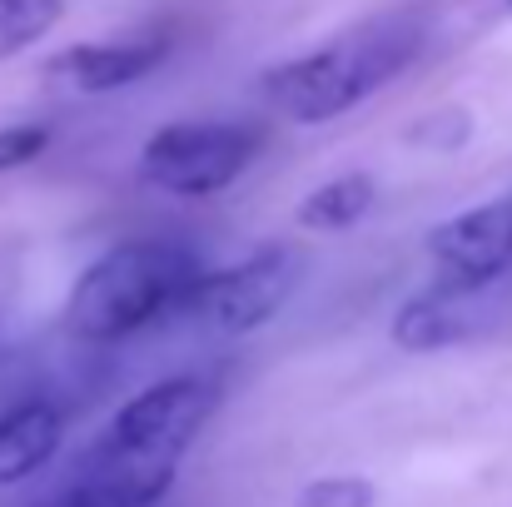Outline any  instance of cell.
<instances>
[{
    "mask_svg": "<svg viewBox=\"0 0 512 507\" xmlns=\"http://www.w3.org/2000/svg\"><path fill=\"white\" fill-rule=\"evenodd\" d=\"M224 403L219 378L174 373L135 393L85 448L70 483L40 507H155L179 478L184 453Z\"/></svg>",
    "mask_w": 512,
    "mask_h": 507,
    "instance_id": "1",
    "label": "cell"
},
{
    "mask_svg": "<svg viewBox=\"0 0 512 507\" xmlns=\"http://www.w3.org/2000/svg\"><path fill=\"white\" fill-rule=\"evenodd\" d=\"M423 45H428V15L393 10V15L343 30L309 55H294L264 70L259 95L269 110H279L294 125H329L348 110H358L383 85H393L423 55Z\"/></svg>",
    "mask_w": 512,
    "mask_h": 507,
    "instance_id": "2",
    "label": "cell"
},
{
    "mask_svg": "<svg viewBox=\"0 0 512 507\" xmlns=\"http://www.w3.org/2000/svg\"><path fill=\"white\" fill-rule=\"evenodd\" d=\"M199 274V254L179 239H125L75 279L60 324L80 343H125L170 319Z\"/></svg>",
    "mask_w": 512,
    "mask_h": 507,
    "instance_id": "3",
    "label": "cell"
},
{
    "mask_svg": "<svg viewBox=\"0 0 512 507\" xmlns=\"http://www.w3.org/2000/svg\"><path fill=\"white\" fill-rule=\"evenodd\" d=\"M264 130L249 120H170L140 150V179L174 199L224 194L259 160Z\"/></svg>",
    "mask_w": 512,
    "mask_h": 507,
    "instance_id": "4",
    "label": "cell"
},
{
    "mask_svg": "<svg viewBox=\"0 0 512 507\" xmlns=\"http://www.w3.org/2000/svg\"><path fill=\"white\" fill-rule=\"evenodd\" d=\"M299 274H304L299 254L289 244H269L229 269H204L170 319L194 324L214 338H244L279 319V309L299 289Z\"/></svg>",
    "mask_w": 512,
    "mask_h": 507,
    "instance_id": "5",
    "label": "cell"
},
{
    "mask_svg": "<svg viewBox=\"0 0 512 507\" xmlns=\"http://www.w3.org/2000/svg\"><path fill=\"white\" fill-rule=\"evenodd\" d=\"M423 249H428L433 279L458 284L468 294L493 289L512 269V199H488L478 209L443 219Z\"/></svg>",
    "mask_w": 512,
    "mask_h": 507,
    "instance_id": "6",
    "label": "cell"
},
{
    "mask_svg": "<svg viewBox=\"0 0 512 507\" xmlns=\"http://www.w3.org/2000/svg\"><path fill=\"white\" fill-rule=\"evenodd\" d=\"M170 55V35H145V40H85L60 50L45 75L75 95H110L125 90L145 75H155Z\"/></svg>",
    "mask_w": 512,
    "mask_h": 507,
    "instance_id": "7",
    "label": "cell"
},
{
    "mask_svg": "<svg viewBox=\"0 0 512 507\" xmlns=\"http://www.w3.org/2000/svg\"><path fill=\"white\" fill-rule=\"evenodd\" d=\"M65 443V413L50 398H20L0 413V493L35 478Z\"/></svg>",
    "mask_w": 512,
    "mask_h": 507,
    "instance_id": "8",
    "label": "cell"
},
{
    "mask_svg": "<svg viewBox=\"0 0 512 507\" xmlns=\"http://www.w3.org/2000/svg\"><path fill=\"white\" fill-rule=\"evenodd\" d=\"M473 304H478V294L433 279L428 289H418V294L398 309L393 343L408 348V353H438V348H448V343H463V338L473 334V314H468Z\"/></svg>",
    "mask_w": 512,
    "mask_h": 507,
    "instance_id": "9",
    "label": "cell"
},
{
    "mask_svg": "<svg viewBox=\"0 0 512 507\" xmlns=\"http://www.w3.org/2000/svg\"><path fill=\"white\" fill-rule=\"evenodd\" d=\"M373 199H378V179L363 174V169H348V174L324 179L319 189H309V194L299 199L294 219H299V229H309V234H343V229L363 224V214L373 209Z\"/></svg>",
    "mask_w": 512,
    "mask_h": 507,
    "instance_id": "10",
    "label": "cell"
},
{
    "mask_svg": "<svg viewBox=\"0 0 512 507\" xmlns=\"http://www.w3.org/2000/svg\"><path fill=\"white\" fill-rule=\"evenodd\" d=\"M65 15V0H0V65L40 45Z\"/></svg>",
    "mask_w": 512,
    "mask_h": 507,
    "instance_id": "11",
    "label": "cell"
},
{
    "mask_svg": "<svg viewBox=\"0 0 512 507\" xmlns=\"http://www.w3.org/2000/svg\"><path fill=\"white\" fill-rule=\"evenodd\" d=\"M378 503V488L358 473H329V478H314L299 488L294 507H373Z\"/></svg>",
    "mask_w": 512,
    "mask_h": 507,
    "instance_id": "12",
    "label": "cell"
},
{
    "mask_svg": "<svg viewBox=\"0 0 512 507\" xmlns=\"http://www.w3.org/2000/svg\"><path fill=\"white\" fill-rule=\"evenodd\" d=\"M45 145H50V125H0V174H10V169H25L30 160H40L45 155Z\"/></svg>",
    "mask_w": 512,
    "mask_h": 507,
    "instance_id": "13",
    "label": "cell"
},
{
    "mask_svg": "<svg viewBox=\"0 0 512 507\" xmlns=\"http://www.w3.org/2000/svg\"><path fill=\"white\" fill-rule=\"evenodd\" d=\"M503 5H508V15H512V0H503Z\"/></svg>",
    "mask_w": 512,
    "mask_h": 507,
    "instance_id": "14",
    "label": "cell"
}]
</instances>
